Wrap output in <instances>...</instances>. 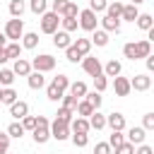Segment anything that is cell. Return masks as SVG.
Wrapping results in <instances>:
<instances>
[{
    "label": "cell",
    "mask_w": 154,
    "mask_h": 154,
    "mask_svg": "<svg viewBox=\"0 0 154 154\" xmlns=\"http://www.w3.org/2000/svg\"><path fill=\"white\" fill-rule=\"evenodd\" d=\"M5 55H7V60H17V58L22 55V46H19L17 41H10V43L5 46Z\"/></svg>",
    "instance_id": "cell-24"
},
{
    "label": "cell",
    "mask_w": 154,
    "mask_h": 154,
    "mask_svg": "<svg viewBox=\"0 0 154 154\" xmlns=\"http://www.w3.org/2000/svg\"><path fill=\"white\" fill-rule=\"evenodd\" d=\"M67 94H72L77 101L84 99V94H87V84H84V82H72V84L67 87Z\"/></svg>",
    "instance_id": "cell-21"
},
{
    "label": "cell",
    "mask_w": 154,
    "mask_h": 154,
    "mask_svg": "<svg viewBox=\"0 0 154 154\" xmlns=\"http://www.w3.org/2000/svg\"><path fill=\"white\" fill-rule=\"evenodd\" d=\"M65 5H67V0H53V5H51V12H55L58 17L63 14V10H65Z\"/></svg>",
    "instance_id": "cell-48"
},
{
    "label": "cell",
    "mask_w": 154,
    "mask_h": 154,
    "mask_svg": "<svg viewBox=\"0 0 154 154\" xmlns=\"http://www.w3.org/2000/svg\"><path fill=\"white\" fill-rule=\"evenodd\" d=\"M7 149H10V135L0 132V154H7Z\"/></svg>",
    "instance_id": "cell-50"
},
{
    "label": "cell",
    "mask_w": 154,
    "mask_h": 154,
    "mask_svg": "<svg viewBox=\"0 0 154 154\" xmlns=\"http://www.w3.org/2000/svg\"><path fill=\"white\" fill-rule=\"evenodd\" d=\"M75 111H77V118H89V116L94 113L91 103H89V101H84V99H79V101H77V108H75Z\"/></svg>",
    "instance_id": "cell-25"
},
{
    "label": "cell",
    "mask_w": 154,
    "mask_h": 154,
    "mask_svg": "<svg viewBox=\"0 0 154 154\" xmlns=\"http://www.w3.org/2000/svg\"><path fill=\"white\" fill-rule=\"evenodd\" d=\"M7 135H10V137H22V135H24V128H22V123H19V120L10 123V125H7Z\"/></svg>",
    "instance_id": "cell-38"
},
{
    "label": "cell",
    "mask_w": 154,
    "mask_h": 154,
    "mask_svg": "<svg viewBox=\"0 0 154 154\" xmlns=\"http://www.w3.org/2000/svg\"><path fill=\"white\" fill-rule=\"evenodd\" d=\"M46 7H48V0H31V2H29V10H31L34 14H38V17L46 12Z\"/></svg>",
    "instance_id": "cell-35"
},
{
    "label": "cell",
    "mask_w": 154,
    "mask_h": 154,
    "mask_svg": "<svg viewBox=\"0 0 154 154\" xmlns=\"http://www.w3.org/2000/svg\"><path fill=\"white\" fill-rule=\"evenodd\" d=\"M106 125L111 128V132L113 130H125V116L118 113V111H113V113L106 116Z\"/></svg>",
    "instance_id": "cell-8"
},
{
    "label": "cell",
    "mask_w": 154,
    "mask_h": 154,
    "mask_svg": "<svg viewBox=\"0 0 154 154\" xmlns=\"http://www.w3.org/2000/svg\"><path fill=\"white\" fill-rule=\"evenodd\" d=\"M12 72H14V77H17V75H19V77H26V75L31 72V63H29L26 58H17L14 65H12Z\"/></svg>",
    "instance_id": "cell-12"
},
{
    "label": "cell",
    "mask_w": 154,
    "mask_h": 154,
    "mask_svg": "<svg viewBox=\"0 0 154 154\" xmlns=\"http://www.w3.org/2000/svg\"><path fill=\"white\" fill-rule=\"evenodd\" d=\"M19 46H22V48H36V46H38V34H36V31H24Z\"/></svg>",
    "instance_id": "cell-19"
},
{
    "label": "cell",
    "mask_w": 154,
    "mask_h": 154,
    "mask_svg": "<svg viewBox=\"0 0 154 154\" xmlns=\"http://www.w3.org/2000/svg\"><path fill=\"white\" fill-rule=\"evenodd\" d=\"M123 142H125L123 130H113V132H111V137H108V147H111V149H116V147H120Z\"/></svg>",
    "instance_id": "cell-31"
},
{
    "label": "cell",
    "mask_w": 154,
    "mask_h": 154,
    "mask_svg": "<svg viewBox=\"0 0 154 154\" xmlns=\"http://www.w3.org/2000/svg\"><path fill=\"white\" fill-rule=\"evenodd\" d=\"M79 19H77V24H79V29H84V31H94L96 29V24H99V19H96V14L87 7V10H79V14H77Z\"/></svg>",
    "instance_id": "cell-4"
},
{
    "label": "cell",
    "mask_w": 154,
    "mask_h": 154,
    "mask_svg": "<svg viewBox=\"0 0 154 154\" xmlns=\"http://www.w3.org/2000/svg\"><path fill=\"white\" fill-rule=\"evenodd\" d=\"M72 46H75V51H77L82 58H84V55H89V51H91V41H89V38H77Z\"/></svg>",
    "instance_id": "cell-27"
},
{
    "label": "cell",
    "mask_w": 154,
    "mask_h": 154,
    "mask_svg": "<svg viewBox=\"0 0 154 154\" xmlns=\"http://www.w3.org/2000/svg\"><path fill=\"white\" fill-rule=\"evenodd\" d=\"M55 120H58V123L70 125V123H72V111H70V108H65V106H60V108H58V113H55Z\"/></svg>",
    "instance_id": "cell-30"
},
{
    "label": "cell",
    "mask_w": 154,
    "mask_h": 154,
    "mask_svg": "<svg viewBox=\"0 0 154 154\" xmlns=\"http://www.w3.org/2000/svg\"><path fill=\"white\" fill-rule=\"evenodd\" d=\"M77 14H79V7H77L72 0H67V5H65V10H63L60 17H75V19H77Z\"/></svg>",
    "instance_id": "cell-39"
},
{
    "label": "cell",
    "mask_w": 154,
    "mask_h": 154,
    "mask_svg": "<svg viewBox=\"0 0 154 154\" xmlns=\"http://www.w3.org/2000/svg\"><path fill=\"white\" fill-rule=\"evenodd\" d=\"M120 70H123V67H120L118 60H108V63L103 65V75H106V77H118Z\"/></svg>",
    "instance_id": "cell-28"
},
{
    "label": "cell",
    "mask_w": 154,
    "mask_h": 154,
    "mask_svg": "<svg viewBox=\"0 0 154 154\" xmlns=\"http://www.w3.org/2000/svg\"><path fill=\"white\" fill-rule=\"evenodd\" d=\"M22 128H24V132H26V130H34V128H36V118H34V116H24V118H22Z\"/></svg>",
    "instance_id": "cell-47"
},
{
    "label": "cell",
    "mask_w": 154,
    "mask_h": 154,
    "mask_svg": "<svg viewBox=\"0 0 154 154\" xmlns=\"http://www.w3.org/2000/svg\"><path fill=\"white\" fill-rule=\"evenodd\" d=\"M84 101H89L91 108L99 111V106H101V94H99V91H87V94H84Z\"/></svg>",
    "instance_id": "cell-37"
},
{
    "label": "cell",
    "mask_w": 154,
    "mask_h": 154,
    "mask_svg": "<svg viewBox=\"0 0 154 154\" xmlns=\"http://www.w3.org/2000/svg\"><path fill=\"white\" fill-rule=\"evenodd\" d=\"M36 125H51V120H48L46 116H38V118H36Z\"/></svg>",
    "instance_id": "cell-55"
},
{
    "label": "cell",
    "mask_w": 154,
    "mask_h": 154,
    "mask_svg": "<svg viewBox=\"0 0 154 154\" xmlns=\"http://www.w3.org/2000/svg\"><path fill=\"white\" fill-rule=\"evenodd\" d=\"M142 128H144V130H154V113H144V118H142Z\"/></svg>",
    "instance_id": "cell-52"
},
{
    "label": "cell",
    "mask_w": 154,
    "mask_h": 154,
    "mask_svg": "<svg viewBox=\"0 0 154 154\" xmlns=\"http://www.w3.org/2000/svg\"><path fill=\"white\" fill-rule=\"evenodd\" d=\"M60 26H63V31H67V34H70V31H77V26H79V24H77V19H75V17H60Z\"/></svg>",
    "instance_id": "cell-33"
},
{
    "label": "cell",
    "mask_w": 154,
    "mask_h": 154,
    "mask_svg": "<svg viewBox=\"0 0 154 154\" xmlns=\"http://www.w3.org/2000/svg\"><path fill=\"white\" fill-rule=\"evenodd\" d=\"M12 82H14V72L7 70V67H2V70H0V87H2V89H5V87H12Z\"/></svg>",
    "instance_id": "cell-32"
},
{
    "label": "cell",
    "mask_w": 154,
    "mask_h": 154,
    "mask_svg": "<svg viewBox=\"0 0 154 154\" xmlns=\"http://www.w3.org/2000/svg\"><path fill=\"white\" fill-rule=\"evenodd\" d=\"M116 154H135V144H130V142H123L120 147H116Z\"/></svg>",
    "instance_id": "cell-49"
},
{
    "label": "cell",
    "mask_w": 154,
    "mask_h": 154,
    "mask_svg": "<svg viewBox=\"0 0 154 154\" xmlns=\"http://www.w3.org/2000/svg\"><path fill=\"white\" fill-rule=\"evenodd\" d=\"M53 46H55V48H67V46H72L70 34H67V31H63V29H58V31L53 34Z\"/></svg>",
    "instance_id": "cell-13"
},
{
    "label": "cell",
    "mask_w": 154,
    "mask_h": 154,
    "mask_svg": "<svg viewBox=\"0 0 154 154\" xmlns=\"http://www.w3.org/2000/svg\"><path fill=\"white\" fill-rule=\"evenodd\" d=\"M51 137H53V140H58V142H65V140L70 137V125L53 120V123H51Z\"/></svg>",
    "instance_id": "cell-6"
},
{
    "label": "cell",
    "mask_w": 154,
    "mask_h": 154,
    "mask_svg": "<svg viewBox=\"0 0 154 154\" xmlns=\"http://www.w3.org/2000/svg\"><path fill=\"white\" fill-rule=\"evenodd\" d=\"M87 120H89V128H91V130H103V128H106V116H101L99 111H94Z\"/></svg>",
    "instance_id": "cell-20"
},
{
    "label": "cell",
    "mask_w": 154,
    "mask_h": 154,
    "mask_svg": "<svg viewBox=\"0 0 154 154\" xmlns=\"http://www.w3.org/2000/svg\"><path fill=\"white\" fill-rule=\"evenodd\" d=\"M94 154H111L108 142H96V144H94Z\"/></svg>",
    "instance_id": "cell-53"
},
{
    "label": "cell",
    "mask_w": 154,
    "mask_h": 154,
    "mask_svg": "<svg viewBox=\"0 0 154 154\" xmlns=\"http://www.w3.org/2000/svg\"><path fill=\"white\" fill-rule=\"evenodd\" d=\"M58 26H60V17L55 14V12H43L41 14V31L43 34H55L58 31Z\"/></svg>",
    "instance_id": "cell-3"
},
{
    "label": "cell",
    "mask_w": 154,
    "mask_h": 154,
    "mask_svg": "<svg viewBox=\"0 0 154 154\" xmlns=\"http://www.w3.org/2000/svg\"><path fill=\"white\" fill-rule=\"evenodd\" d=\"M46 96H48L51 101H60V99H63V91H60L55 84H48V89H46Z\"/></svg>",
    "instance_id": "cell-42"
},
{
    "label": "cell",
    "mask_w": 154,
    "mask_h": 154,
    "mask_svg": "<svg viewBox=\"0 0 154 154\" xmlns=\"http://www.w3.org/2000/svg\"><path fill=\"white\" fill-rule=\"evenodd\" d=\"M51 84H55V87H58V89L65 94V91H67V87H70V79H67V75H58V77H55Z\"/></svg>",
    "instance_id": "cell-40"
},
{
    "label": "cell",
    "mask_w": 154,
    "mask_h": 154,
    "mask_svg": "<svg viewBox=\"0 0 154 154\" xmlns=\"http://www.w3.org/2000/svg\"><path fill=\"white\" fill-rule=\"evenodd\" d=\"M135 154H154V149L149 144H137V152Z\"/></svg>",
    "instance_id": "cell-54"
},
{
    "label": "cell",
    "mask_w": 154,
    "mask_h": 154,
    "mask_svg": "<svg viewBox=\"0 0 154 154\" xmlns=\"http://www.w3.org/2000/svg\"><path fill=\"white\" fill-rule=\"evenodd\" d=\"M89 41H91L94 46H101V48H103V46L108 43V34H106L103 29H94V34H91V38H89Z\"/></svg>",
    "instance_id": "cell-26"
},
{
    "label": "cell",
    "mask_w": 154,
    "mask_h": 154,
    "mask_svg": "<svg viewBox=\"0 0 154 154\" xmlns=\"http://www.w3.org/2000/svg\"><path fill=\"white\" fill-rule=\"evenodd\" d=\"M63 106L70 108V111H75V108H77V99H75L72 94H63Z\"/></svg>",
    "instance_id": "cell-46"
},
{
    "label": "cell",
    "mask_w": 154,
    "mask_h": 154,
    "mask_svg": "<svg viewBox=\"0 0 154 154\" xmlns=\"http://www.w3.org/2000/svg\"><path fill=\"white\" fill-rule=\"evenodd\" d=\"M26 82H29V89H41V87L46 84V77H43V72L31 70V72L26 75Z\"/></svg>",
    "instance_id": "cell-17"
},
{
    "label": "cell",
    "mask_w": 154,
    "mask_h": 154,
    "mask_svg": "<svg viewBox=\"0 0 154 154\" xmlns=\"http://www.w3.org/2000/svg\"><path fill=\"white\" fill-rule=\"evenodd\" d=\"M65 58H67L70 63H77V60H82V55L75 51V46H67V48H65Z\"/></svg>",
    "instance_id": "cell-45"
},
{
    "label": "cell",
    "mask_w": 154,
    "mask_h": 154,
    "mask_svg": "<svg viewBox=\"0 0 154 154\" xmlns=\"http://www.w3.org/2000/svg\"><path fill=\"white\" fill-rule=\"evenodd\" d=\"M149 87H152V77L149 75H135L130 79V89H135V91H147Z\"/></svg>",
    "instance_id": "cell-7"
},
{
    "label": "cell",
    "mask_w": 154,
    "mask_h": 154,
    "mask_svg": "<svg viewBox=\"0 0 154 154\" xmlns=\"http://www.w3.org/2000/svg\"><path fill=\"white\" fill-rule=\"evenodd\" d=\"M5 38L7 41H17L19 43V38H22V34H24V22L19 19V17H12V19H7V24H5Z\"/></svg>",
    "instance_id": "cell-1"
},
{
    "label": "cell",
    "mask_w": 154,
    "mask_h": 154,
    "mask_svg": "<svg viewBox=\"0 0 154 154\" xmlns=\"http://www.w3.org/2000/svg\"><path fill=\"white\" fill-rule=\"evenodd\" d=\"M70 137H72V144H75V147H87V144H89V135H75V132H72Z\"/></svg>",
    "instance_id": "cell-44"
},
{
    "label": "cell",
    "mask_w": 154,
    "mask_h": 154,
    "mask_svg": "<svg viewBox=\"0 0 154 154\" xmlns=\"http://www.w3.org/2000/svg\"><path fill=\"white\" fill-rule=\"evenodd\" d=\"M17 99H19V94H17V91H14L12 87H5V89H2V96H0V101H2V103L12 106V103H14Z\"/></svg>",
    "instance_id": "cell-29"
},
{
    "label": "cell",
    "mask_w": 154,
    "mask_h": 154,
    "mask_svg": "<svg viewBox=\"0 0 154 154\" xmlns=\"http://www.w3.org/2000/svg\"><path fill=\"white\" fill-rule=\"evenodd\" d=\"M10 116H12L14 120H22L24 116H29V103H26V101H19V99H17V101H14L12 106H10Z\"/></svg>",
    "instance_id": "cell-9"
},
{
    "label": "cell",
    "mask_w": 154,
    "mask_h": 154,
    "mask_svg": "<svg viewBox=\"0 0 154 154\" xmlns=\"http://www.w3.org/2000/svg\"><path fill=\"white\" fill-rule=\"evenodd\" d=\"M137 14H140V10H137L135 5H123L120 22H123V19H125V22H135V19H137Z\"/></svg>",
    "instance_id": "cell-22"
},
{
    "label": "cell",
    "mask_w": 154,
    "mask_h": 154,
    "mask_svg": "<svg viewBox=\"0 0 154 154\" xmlns=\"http://www.w3.org/2000/svg\"><path fill=\"white\" fill-rule=\"evenodd\" d=\"M120 12H123V2H118V0L108 2V7H106V14L108 17H118L120 19Z\"/></svg>",
    "instance_id": "cell-36"
},
{
    "label": "cell",
    "mask_w": 154,
    "mask_h": 154,
    "mask_svg": "<svg viewBox=\"0 0 154 154\" xmlns=\"http://www.w3.org/2000/svg\"><path fill=\"white\" fill-rule=\"evenodd\" d=\"M113 89H116L118 96H128V94L132 91V89H130V79H128V77H120V75L113 77Z\"/></svg>",
    "instance_id": "cell-10"
},
{
    "label": "cell",
    "mask_w": 154,
    "mask_h": 154,
    "mask_svg": "<svg viewBox=\"0 0 154 154\" xmlns=\"http://www.w3.org/2000/svg\"><path fill=\"white\" fill-rule=\"evenodd\" d=\"M82 67H84V72H87V75H91V77L103 75V65H101V60H99V58L84 55V58H82Z\"/></svg>",
    "instance_id": "cell-5"
},
{
    "label": "cell",
    "mask_w": 154,
    "mask_h": 154,
    "mask_svg": "<svg viewBox=\"0 0 154 154\" xmlns=\"http://www.w3.org/2000/svg\"><path fill=\"white\" fill-rule=\"evenodd\" d=\"M135 22H137V26H140L142 31H149V29L154 26V19H152V14H149V12L137 14V19H135Z\"/></svg>",
    "instance_id": "cell-23"
},
{
    "label": "cell",
    "mask_w": 154,
    "mask_h": 154,
    "mask_svg": "<svg viewBox=\"0 0 154 154\" xmlns=\"http://www.w3.org/2000/svg\"><path fill=\"white\" fill-rule=\"evenodd\" d=\"M144 137H147V130L135 125V128L128 130V140L125 142H130V144H144Z\"/></svg>",
    "instance_id": "cell-11"
},
{
    "label": "cell",
    "mask_w": 154,
    "mask_h": 154,
    "mask_svg": "<svg viewBox=\"0 0 154 154\" xmlns=\"http://www.w3.org/2000/svg\"><path fill=\"white\" fill-rule=\"evenodd\" d=\"M10 14L22 19V14H24V0H10Z\"/></svg>",
    "instance_id": "cell-34"
},
{
    "label": "cell",
    "mask_w": 154,
    "mask_h": 154,
    "mask_svg": "<svg viewBox=\"0 0 154 154\" xmlns=\"http://www.w3.org/2000/svg\"><path fill=\"white\" fill-rule=\"evenodd\" d=\"M106 87H108V79H106V75H99V77H94V91H99V94H101Z\"/></svg>",
    "instance_id": "cell-43"
},
{
    "label": "cell",
    "mask_w": 154,
    "mask_h": 154,
    "mask_svg": "<svg viewBox=\"0 0 154 154\" xmlns=\"http://www.w3.org/2000/svg\"><path fill=\"white\" fill-rule=\"evenodd\" d=\"M147 55H152V41L142 38V41L135 43V58L140 60V58H147Z\"/></svg>",
    "instance_id": "cell-16"
},
{
    "label": "cell",
    "mask_w": 154,
    "mask_h": 154,
    "mask_svg": "<svg viewBox=\"0 0 154 154\" xmlns=\"http://www.w3.org/2000/svg\"><path fill=\"white\" fill-rule=\"evenodd\" d=\"M144 60H147V70H154V55H147Z\"/></svg>",
    "instance_id": "cell-56"
},
{
    "label": "cell",
    "mask_w": 154,
    "mask_h": 154,
    "mask_svg": "<svg viewBox=\"0 0 154 154\" xmlns=\"http://www.w3.org/2000/svg\"><path fill=\"white\" fill-rule=\"evenodd\" d=\"M0 96H2V87H0Z\"/></svg>",
    "instance_id": "cell-58"
},
{
    "label": "cell",
    "mask_w": 154,
    "mask_h": 154,
    "mask_svg": "<svg viewBox=\"0 0 154 154\" xmlns=\"http://www.w3.org/2000/svg\"><path fill=\"white\" fill-rule=\"evenodd\" d=\"M108 7V0H89V10L96 14V12H106Z\"/></svg>",
    "instance_id": "cell-41"
},
{
    "label": "cell",
    "mask_w": 154,
    "mask_h": 154,
    "mask_svg": "<svg viewBox=\"0 0 154 154\" xmlns=\"http://www.w3.org/2000/svg\"><path fill=\"white\" fill-rule=\"evenodd\" d=\"M0 34H2V31H0Z\"/></svg>",
    "instance_id": "cell-59"
},
{
    "label": "cell",
    "mask_w": 154,
    "mask_h": 154,
    "mask_svg": "<svg viewBox=\"0 0 154 154\" xmlns=\"http://www.w3.org/2000/svg\"><path fill=\"white\" fill-rule=\"evenodd\" d=\"M101 26H103V31L108 34V31H120V19L118 17H108V14H103V19H101Z\"/></svg>",
    "instance_id": "cell-18"
},
{
    "label": "cell",
    "mask_w": 154,
    "mask_h": 154,
    "mask_svg": "<svg viewBox=\"0 0 154 154\" xmlns=\"http://www.w3.org/2000/svg\"><path fill=\"white\" fill-rule=\"evenodd\" d=\"M31 132H34V142H38V144L51 140V125H36Z\"/></svg>",
    "instance_id": "cell-15"
},
{
    "label": "cell",
    "mask_w": 154,
    "mask_h": 154,
    "mask_svg": "<svg viewBox=\"0 0 154 154\" xmlns=\"http://www.w3.org/2000/svg\"><path fill=\"white\" fill-rule=\"evenodd\" d=\"M70 130L75 132V135H89V120L87 118H75L72 123H70Z\"/></svg>",
    "instance_id": "cell-14"
},
{
    "label": "cell",
    "mask_w": 154,
    "mask_h": 154,
    "mask_svg": "<svg viewBox=\"0 0 154 154\" xmlns=\"http://www.w3.org/2000/svg\"><path fill=\"white\" fill-rule=\"evenodd\" d=\"M31 70H36V72H51V70H55V58L48 55V53H41V55H36L31 60Z\"/></svg>",
    "instance_id": "cell-2"
},
{
    "label": "cell",
    "mask_w": 154,
    "mask_h": 154,
    "mask_svg": "<svg viewBox=\"0 0 154 154\" xmlns=\"http://www.w3.org/2000/svg\"><path fill=\"white\" fill-rule=\"evenodd\" d=\"M123 55H125L128 60H137V58H135V43H125V46H123Z\"/></svg>",
    "instance_id": "cell-51"
},
{
    "label": "cell",
    "mask_w": 154,
    "mask_h": 154,
    "mask_svg": "<svg viewBox=\"0 0 154 154\" xmlns=\"http://www.w3.org/2000/svg\"><path fill=\"white\" fill-rule=\"evenodd\" d=\"M142 2H144V0H132L130 5H135V7H137V5H142Z\"/></svg>",
    "instance_id": "cell-57"
}]
</instances>
